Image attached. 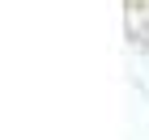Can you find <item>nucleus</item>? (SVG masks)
Returning a JSON list of instances; mask_svg holds the SVG:
<instances>
[]
</instances>
